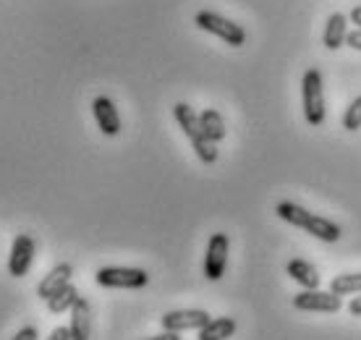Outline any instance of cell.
Returning <instances> with one entry per match:
<instances>
[{"mask_svg": "<svg viewBox=\"0 0 361 340\" xmlns=\"http://www.w3.org/2000/svg\"><path fill=\"white\" fill-rule=\"evenodd\" d=\"M275 215H278L280 220H286V223L296 225V228H304L309 236H314V238H319V241H325V243L341 241V236H343V231H341L338 223H333V220H327V217H322V215L309 212V210H304V207L296 205V202H280V205L275 207Z\"/></svg>", "mask_w": 361, "mask_h": 340, "instance_id": "1", "label": "cell"}, {"mask_svg": "<svg viewBox=\"0 0 361 340\" xmlns=\"http://www.w3.org/2000/svg\"><path fill=\"white\" fill-rule=\"evenodd\" d=\"M173 118L176 123L183 128V134L189 136L191 144H194V152L204 165H215L217 162V144L209 142L204 128H202V121H199V113L186 102H176L173 105Z\"/></svg>", "mask_w": 361, "mask_h": 340, "instance_id": "2", "label": "cell"}, {"mask_svg": "<svg viewBox=\"0 0 361 340\" xmlns=\"http://www.w3.org/2000/svg\"><path fill=\"white\" fill-rule=\"evenodd\" d=\"M301 99H304V118L309 126L325 123V92H322V73L319 68H309L301 79Z\"/></svg>", "mask_w": 361, "mask_h": 340, "instance_id": "3", "label": "cell"}, {"mask_svg": "<svg viewBox=\"0 0 361 340\" xmlns=\"http://www.w3.org/2000/svg\"><path fill=\"white\" fill-rule=\"evenodd\" d=\"M194 24H197L202 32H209V35L220 37V40L228 42L231 47H241L246 42L244 27H238L231 18L220 16L215 11H199L197 16H194Z\"/></svg>", "mask_w": 361, "mask_h": 340, "instance_id": "4", "label": "cell"}, {"mask_svg": "<svg viewBox=\"0 0 361 340\" xmlns=\"http://www.w3.org/2000/svg\"><path fill=\"white\" fill-rule=\"evenodd\" d=\"M94 280L102 288H128V291H136V288H145L149 283V275L142 267H99Z\"/></svg>", "mask_w": 361, "mask_h": 340, "instance_id": "5", "label": "cell"}, {"mask_svg": "<svg viewBox=\"0 0 361 340\" xmlns=\"http://www.w3.org/2000/svg\"><path fill=\"white\" fill-rule=\"evenodd\" d=\"M228 249H231V241H228L226 233H212V238L207 243V254H204V278L212 283L226 275Z\"/></svg>", "mask_w": 361, "mask_h": 340, "instance_id": "6", "label": "cell"}, {"mask_svg": "<svg viewBox=\"0 0 361 340\" xmlns=\"http://www.w3.org/2000/svg\"><path fill=\"white\" fill-rule=\"evenodd\" d=\"M37 243L29 233H18L13 243H11V257H8V275L11 278H24L35 262Z\"/></svg>", "mask_w": 361, "mask_h": 340, "instance_id": "7", "label": "cell"}, {"mask_svg": "<svg viewBox=\"0 0 361 340\" xmlns=\"http://www.w3.org/2000/svg\"><path fill=\"white\" fill-rule=\"evenodd\" d=\"M293 306H296L298 312L335 314V312H341L343 301H341V296L333 293V291H319V288H314V291H304V293H298L296 298H293Z\"/></svg>", "mask_w": 361, "mask_h": 340, "instance_id": "8", "label": "cell"}, {"mask_svg": "<svg viewBox=\"0 0 361 340\" xmlns=\"http://www.w3.org/2000/svg\"><path fill=\"white\" fill-rule=\"evenodd\" d=\"M209 317L204 309H176V312L163 314V327L171 332H183V330H202L209 322Z\"/></svg>", "mask_w": 361, "mask_h": 340, "instance_id": "9", "label": "cell"}, {"mask_svg": "<svg viewBox=\"0 0 361 340\" xmlns=\"http://www.w3.org/2000/svg\"><path fill=\"white\" fill-rule=\"evenodd\" d=\"M92 113H94V121H97L99 131L105 136H118L121 134V116H118V108L116 102L105 95H99L94 97L92 102Z\"/></svg>", "mask_w": 361, "mask_h": 340, "instance_id": "10", "label": "cell"}, {"mask_svg": "<svg viewBox=\"0 0 361 340\" xmlns=\"http://www.w3.org/2000/svg\"><path fill=\"white\" fill-rule=\"evenodd\" d=\"M71 275H73V267L68 265V262H63V265H55L45 278H42V283L37 286V296H39L42 301H47V298H50L53 293H58L66 283H71Z\"/></svg>", "mask_w": 361, "mask_h": 340, "instance_id": "11", "label": "cell"}, {"mask_svg": "<svg viewBox=\"0 0 361 340\" xmlns=\"http://www.w3.org/2000/svg\"><path fill=\"white\" fill-rule=\"evenodd\" d=\"M90 301L79 296V301L73 304L71 309V324H68V330H71V340H90V332H92V320H90Z\"/></svg>", "mask_w": 361, "mask_h": 340, "instance_id": "12", "label": "cell"}, {"mask_svg": "<svg viewBox=\"0 0 361 340\" xmlns=\"http://www.w3.org/2000/svg\"><path fill=\"white\" fill-rule=\"evenodd\" d=\"M345 37H348V16H343V13H333L325 24L322 42H325L327 50H338V47L345 45Z\"/></svg>", "mask_w": 361, "mask_h": 340, "instance_id": "13", "label": "cell"}, {"mask_svg": "<svg viewBox=\"0 0 361 340\" xmlns=\"http://www.w3.org/2000/svg\"><path fill=\"white\" fill-rule=\"evenodd\" d=\"M288 275L296 280L298 286H304L307 291H314L319 288V272L312 262L307 260H290L288 262Z\"/></svg>", "mask_w": 361, "mask_h": 340, "instance_id": "14", "label": "cell"}, {"mask_svg": "<svg viewBox=\"0 0 361 340\" xmlns=\"http://www.w3.org/2000/svg\"><path fill=\"white\" fill-rule=\"evenodd\" d=\"M235 320L233 317H217V320H209L202 330H199V340H228L233 338L235 332Z\"/></svg>", "mask_w": 361, "mask_h": 340, "instance_id": "15", "label": "cell"}, {"mask_svg": "<svg viewBox=\"0 0 361 340\" xmlns=\"http://www.w3.org/2000/svg\"><path fill=\"white\" fill-rule=\"evenodd\" d=\"M199 121H202V128H204V134H207L209 142H223L226 139V121H223V116L217 113V110L207 108L199 113Z\"/></svg>", "mask_w": 361, "mask_h": 340, "instance_id": "16", "label": "cell"}, {"mask_svg": "<svg viewBox=\"0 0 361 340\" xmlns=\"http://www.w3.org/2000/svg\"><path fill=\"white\" fill-rule=\"evenodd\" d=\"M76 301H79V291H76V286L66 283L58 293H53L50 298H47V309H50L53 314H63V312H71Z\"/></svg>", "mask_w": 361, "mask_h": 340, "instance_id": "17", "label": "cell"}, {"mask_svg": "<svg viewBox=\"0 0 361 340\" xmlns=\"http://www.w3.org/2000/svg\"><path fill=\"white\" fill-rule=\"evenodd\" d=\"M330 291L338 296L345 293H361V272H348V275H338L330 280Z\"/></svg>", "mask_w": 361, "mask_h": 340, "instance_id": "18", "label": "cell"}, {"mask_svg": "<svg viewBox=\"0 0 361 340\" xmlns=\"http://www.w3.org/2000/svg\"><path fill=\"white\" fill-rule=\"evenodd\" d=\"M343 128H345V131H359V128H361V97H356L351 105L345 108Z\"/></svg>", "mask_w": 361, "mask_h": 340, "instance_id": "19", "label": "cell"}, {"mask_svg": "<svg viewBox=\"0 0 361 340\" xmlns=\"http://www.w3.org/2000/svg\"><path fill=\"white\" fill-rule=\"evenodd\" d=\"M37 338H39V335H37V327L27 324V327H21V330H18L11 340H37Z\"/></svg>", "mask_w": 361, "mask_h": 340, "instance_id": "20", "label": "cell"}, {"mask_svg": "<svg viewBox=\"0 0 361 340\" xmlns=\"http://www.w3.org/2000/svg\"><path fill=\"white\" fill-rule=\"evenodd\" d=\"M345 45H351L353 50H361V29H356V32H348V37H345Z\"/></svg>", "mask_w": 361, "mask_h": 340, "instance_id": "21", "label": "cell"}, {"mask_svg": "<svg viewBox=\"0 0 361 340\" xmlns=\"http://www.w3.org/2000/svg\"><path fill=\"white\" fill-rule=\"evenodd\" d=\"M47 340H71V330L68 327H55Z\"/></svg>", "mask_w": 361, "mask_h": 340, "instance_id": "22", "label": "cell"}, {"mask_svg": "<svg viewBox=\"0 0 361 340\" xmlns=\"http://www.w3.org/2000/svg\"><path fill=\"white\" fill-rule=\"evenodd\" d=\"M348 312H351L353 317H361V293L356 296V298H353L351 304H348Z\"/></svg>", "mask_w": 361, "mask_h": 340, "instance_id": "23", "label": "cell"}, {"mask_svg": "<svg viewBox=\"0 0 361 340\" xmlns=\"http://www.w3.org/2000/svg\"><path fill=\"white\" fill-rule=\"evenodd\" d=\"M147 340H180V338H178V332L165 330L163 335H152V338H147Z\"/></svg>", "mask_w": 361, "mask_h": 340, "instance_id": "24", "label": "cell"}, {"mask_svg": "<svg viewBox=\"0 0 361 340\" xmlns=\"http://www.w3.org/2000/svg\"><path fill=\"white\" fill-rule=\"evenodd\" d=\"M356 24V29H361V6H356V8L351 11V16H348Z\"/></svg>", "mask_w": 361, "mask_h": 340, "instance_id": "25", "label": "cell"}]
</instances>
